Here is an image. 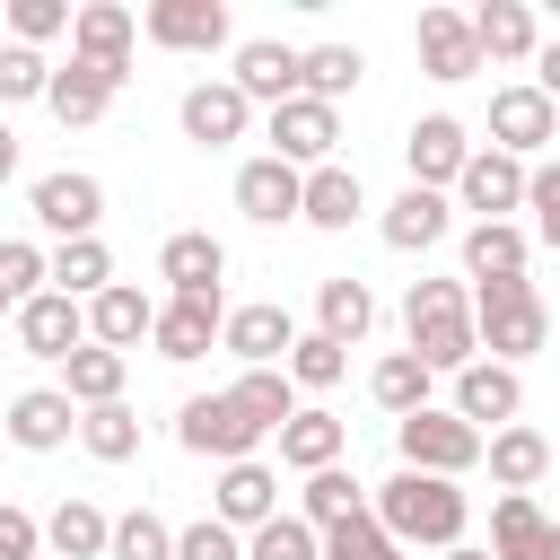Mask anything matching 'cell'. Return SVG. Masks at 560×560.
<instances>
[{
    "instance_id": "6da1fadb",
    "label": "cell",
    "mask_w": 560,
    "mask_h": 560,
    "mask_svg": "<svg viewBox=\"0 0 560 560\" xmlns=\"http://www.w3.org/2000/svg\"><path fill=\"white\" fill-rule=\"evenodd\" d=\"M368 516L402 542V551H455L464 542V525H472V499L455 490V481H438V472H385L376 490H368Z\"/></svg>"
},
{
    "instance_id": "7a4b0ae2",
    "label": "cell",
    "mask_w": 560,
    "mask_h": 560,
    "mask_svg": "<svg viewBox=\"0 0 560 560\" xmlns=\"http://www.w3.org/2000/svg\"><path fill=\"white\" fill-rule=\"evenodd\" d=\"M402 350H411L429 376H464V368L481 359L472 289H464V280H411V289H402Z\"/></svg>"
},
{
    "instance_id": "3957f363",
    "label": "cell",
    "mask_w": 560,
    "mask_h": 560,
    "mask_svg": "<svg viewBox=\"0 0 560 560\" xmlns=\"http://www.w3.org/2000/svg\"><path fill=\"white\" fill-rule=\"evenodd\" d=\"M472 332H481V350L499 368H516V359H534L551 341V306H542L534 280H481L472 289Z\"/></svg>"
},
{
    "instance_id": "277c9868",
    "label": "cell",
    "mask_w": 560,
    "mask_h": 560,
    "mask_svg": "<svg viewBox=\"0 0 560 560\" xmlns=\"http://www.w3.org/2000/svg\"><path fill=\"white\" fill-rule=\"evenodd\" d=\"M394 455H402V472H438V481H464V472L481 464V429H464L446 402H429V411L394 420Z\"/></svg>"
},
{
    "instance_id": "5b68a950",
    "label": "cell",
    "mask_w": 560,
    "mask_h": 560,
    "mask_svg": "<svg viewBox=\"0 0 560 560\" xmlns=\"http://www.w3.org/2000/svg\"><path fill=\"white\" fill-rule=\"evenodd\" d=\"M262 158H280V166H298V175H315V166H332V140H341V105H315V96H289V105H271L262 114Z\"/></svg>"
},
{
    "instance_id": "8992f818",
    "label": "cell",
    "mask_w": 560,
    "mask_h": 560,
    "mask_svg": "<svg viewBox=\"0 0 560 560\" xmlns=\"http://www.w3.org/2000/svg\"><path fill=\"white\" fill-rule=\"evenodd\" d=\"M175 446H184V455H210V464H245V455L262 446V429H254L228 394H184V411H175Z\"/></svg>"
},
{
    "instance_id": "52a82bcc",
    "label": "cell",
    "mask_w": 560,
    "mask_h": 560,
    "mask_svg": "<svg viewBox=\"0 0 560 560\" xmlns=\"http://www.w3.org/2000/svg\"><path fill=\"white\" fill-rule=\"evenodd\" d=\"M551 140H560V105H551L534 79H516V88L490 96V149H499V158L525 166V158H542Z\"/></svg>"
},
{
    "instance_id": "ba28073f",
    "label": "cell",
    "mask_w": 560,
    "mask_h": 560,
    "mask_svg": "<svg viewBox=\"0 0 560 560\" xmlns=\"http://www.w3.org/2000/svg\"><path fill=\"white\" fill-rule=\"evenodd\" d=\"M26 210H35L44 236L79 245V236H96V219H105V184L79 175V166H61V175H35V184H26Z\"/></svg>"
},
{
    "instance_id": "9c48e42d",
    "label": "cell",
    "mask_w": 560,
    "mask_h": 560,
    "mask_svg": "<svg viewBox=\"0 0 560 560\" xmlns=\"http://www.w3.org/2000/svg\"><path fill=\"white\" fill-rule=\"evenodd\" d=\"M446 411H455L464 429H481V438H490V429H508V420L525 411V376H516V368H499V359H472V368L455 376V402H446Z\"/></svg>"
},
{
    "instance_id": "30bf717a",
    "label": "cell",
    "mask_w": 560,
    "mask_h": 560,
    "mask_svg": "<svg viewBox=\"0 0 560 560\" xmlns=\"http://www.w3.org/2000/svg\"><path fill=\"white\" fill-rule=\"evenodd\" d=\"M140 35L166 44V52H219L236 26H228V0H149L140 9Z\"/></svg>"
},
{
    "instance_id": "8fae6325",
    "label": "cell",
    "mask_w": 560,
    "mask_h": 560,
    "mask_svg": "<svg viewBox=\"0 0 560 560\" xmlns=\"http://www.w3.org/2000/svg\"><path fill=\"white\" fill-rule=\"evenodd\" d=\"M464 158H472V140H464V122H455V114H420V122L402 131V166H411V184H420V192H455Z\"/></svg>"
},
{
    "instance_id": "7c38bea8",
    "label": "cell",
    "mask_w": 560,
    "mask_h": 560,
    "mask_svg": "<svg viewBox=\"0 0 560 560\" xmlns=\"http://www.w3.org/2000/svg\"><path fill=\"white\" fill-rule=\"evenodd\" d=\"M158 280H166V298H228L219 280H228V245L210 236V228H175L166 245H158Z\"/></svg>"
},
{
    "instance_id": "4fadbf2b",
    "label": "cell",
    "mask_w": 560,
    "mask_h": 560,
    "mask_svg": "<svg viewBox=\"0 0 560 560\" xmlns=\"http://www.w3.org/2000/svg\"><path fill=\"white\" fill-rule=\"evenodd\" d=\"M219 324H228V298H166L158 324H149V350L175 359V368H192V359L219 350Z\"/></svg>"
},
{
    "instance_id": "5bb4252c",
    "label": "cell",
    "mask_w": 560,
    "mask_h": 560,
    "mask_svg": "<svg viewBox=\"0 0 560 560\" xmlns=\"http://www.w3.org/2000/svg\"><path fill=\"white\" fill-rule=\"evenodd\" d=\"M210 516L228 525V534H254V525H271L280 516V472L271 464H219V481H210Z\"/></svg>"
},
{
    "instance_id": "9a60e30c",
    "label": "cell",
    "mask_w": 560,
    "mask_h": 560,
    "mask_svg": "<svg viewBox=\"0 0 560 560\" xmlns=\"http://www.w3.org/2000/svg\"><path fill=\"white\" fill-rule=\"evenodd\" d=\"M228 88L245 96V105H289L298 96V44H280V35H245L236 44V70H228Z\"/></svg>"
},
{
    "instance_id": "2e32d148",
    "label": "cell",
    "mask_w": 560,
    "mask_h": 560,
    "mask_svg": "<svg viewBox=\"0 0 560 560\" xmlns=\"http://www.w3.org/2000/svg\"><path fill=\"white\" fill-rule=\"evenodd\" d=\"M9 324H18V350H26V359H70V350L88 341V306L61 298V289H35Z\"/></svg>"
},
{
    "instance_id": "e0dca14e",
    "label": "cell",
    "mask_w": 560,
    "mask_h": 560,
    "mask_svg": "<svg viewBox=\"0 0 560 560\" xmlns=\"http://www.w3.org/2000/svg\"><path fill=\"white\" fill-rule=\"evenodd\" d=\"M9 446H26V455H52V446H70L79 438V402L61 394V385H26V394H9Z\"/></svg>"
},
{
    "instance_id": "ac0fdd59",
    "label": "cell",
    "mask_w": 560,
    "mask_h": 560,
    "mask_svg": "<svg viewBox=\"0 0 560 560\" xmlns=\"http://www.w3.org/2000/svg\"><path fill=\"white\" fill-rule=\"evenodd\" d=\"M131 35H140V18H131L122 0L70 9V61H96V70H122V79H131Z\"/></svg>"
},
{
    "instance_id": "d6986e66",
    "label": "cell",
    "mask_w": 560,
    "mask_h": 560,
    "mask_svg": "<svg viewBox=\"0 0 560 560\" xmlns=\"http://www.w3.org/2000/svg\"><path fill=\"white\" fill-rule=\"evenodd\" d=\"M420 70L438 79V88H455V79H472L481 70V44H472V18L464 9H420Z\"/></svg>"
},
{
    "instance_id": "ffe728a7",
    "label": "cell",
    "mask_w": 560,
    "mask_h": 560,
    "mask_svg": "<svg viewBox=\"0 0 560 560\" xmlns=\"http://www.w3.org/2000/svg\"><path fill=\"white\" fill-rule=\"evenodd\" d=\"M175 122H184V140H192V149H228V140H245L254 105H245V96H236L228 79H201V88H184Z\"/></svg>"
},
{
    "instance_id": "44dd1931",
    "label": "cell",
    "mask_w": 560,
    "mask_h": 560,
    "mask_svg": "<svg viewBox=\"0 0 560 560\" xmlns=\"http://www.w3.org/2000/svg\"><path fill=\"white\" fill-rule=\"evenodd\" d=\"M446 228H455V201L446 192H420V184H402L385 201V219H376V236L394 254H429V245H446Z\"/></svg>"
},
{
    "instance_id": "7402d4cb",
    "label": "cell",
    "mask_w": 560,
    "mask_h": 560,
    "mask_svg": "<svg viewBox=\"0 0 560 560\" xmlns=\"http://www.w3.org/2000/svg\"><path fill=\"white\" fill-rule=\"evenodd\" d=\"M525 262H534V236H525L516 219H472V228H464V289H481V280H525Z\"/></svg>"
},
{
    "instance_id": "603a6c76",
    "label": "cell",
    "mask_w": 560,
    "mask_h": 560,
    "mask_svg": "<svg viewBox=\"0 0 560 560\" xmlns=\"http://www.w3.org/2000/svg\"><path fill=\"white\" fill-rule=\"evenodd\" d=\"M455 201H464L472 219H508V210H525V166L499 158V149H472L464 175H455Z\"/></svg>"
},
{
    "instance_id": "cb8c5ba5",
    "label": "cell",
    "mask_w": 560,
    "mask_h": 560,
    "mask_svg": "<svg viewBox=\"0 0 560 560\" xmlns=\"http://www.w3.org/2000/svg\"><path fill=\"white\" fill-rule=\"evenodd\" d=\"M298 192H306V175L280 166V158H245V166H236V210H245L254 228H289V219H298Z\"/></svg>"
},
{
    "instance_id": "d4e9b609",
    "label": "cell",
    "mask_w": 560,
    "mask_h": 560,
    "mask_svg": "<svg viewBox=\"0 0 560 560\" xmlns=\"http://www.w3.org/2000/svg\"><path fill=\"white\" fill-rule=\"evenodd\" d=\"M149 324H158V298H140L131 280H114V289L88 298V341H96V350H122V359H131V350L149 341Z\"/></svg>"
},
{
    "instance_id": "484cf974",
    "label": "cell",
    "mask_w": 560,
    "mask_h": 560,
    "mask_svg": "<svg viewBox=\"0 0 560 560\" xmlns=\"http://www.w3.org/2000/svg\"><path fill=\"white\" fill-rule=\"evenodd\" d=\"M289 341H298V324H289V306H228V324H219V350H236L245 368H280L289 359Z\"/></svg>"
},
{
    "instance_id": "4316f807",
    "label": "cell",
    "mask_w": 560,
    "mask_h": 560,
    "mask_svg": "<svg viewBox=\"0 0 560 560\" xmlns=\"http://www.w3.org/2000/svg\"><path fill=\"white\" fill-rule=\"evenodd\" d=\"M341 446H350V420L324 411V402H298L280 420V464L289 472H324V464H341Z\"/></svg>"
},
{
    "instance_id": "83f0119b",
    "label": "cell",
    "mask_w": 560,
    "mask_h": 560,
    "mask_svg": "<svg viewBox=\"0 0 560 560\" xmlns=\"http://www.w3.org/2000/svg\"><path fill=\"white\" fill-rule=\"evenodd\" d=\"M464 18H472L481 61H534V52H542V26H534L525 0H481V9H464Z\"/></svg>"
},
{
    "instance_id": "f1b7e54d",
    "label": "cell",
    "mask_w": 560,
    "mask_h": 560,
    "mask_svg": "<svg viewBox=\"0 0 560 560\" xmlns=\"http://www.w3.org/2000/svg\"><path fill=\"white\" fill-rule=\"evenodd\" d=\"M114 88H122V70H96V61H61V70H52V88H44V105H52L70 131H88V122H105Z\"/></svg>"
},
{
    "instance_id": "f546056e",
    "label": "cell",
    "mask_w": 560,
    "mask_h": 560,
    "mask_svg": "<svg viewBox=\"0 0 560 560\" xmlns=\"http://www.w3.org/2000/svg\"><path fill=\"white\" fill-rule=\"evenodd\" d=\"M481 464H490V481H499V490H534V481L551 472V438H542V429H525V420H508V429H490V438H481Z\"/></svg>"
},
{
    "instance_id": "4dcf8cb0",
    "label": "cell",
    "mask_w": 560,
    "mask_h": 560,
    "mask_svg": "<svg viewBox=\"0 0 560 560\" xmlns=\"http://www.w3.org/2000/svg\"><path fill=\"white\" fill-rule=\"evenodd\" d=\"M359 210H368V192H359V166H341V158H332V166H315V175H306V192H298V219H306V228H324V236H341Z\"/></svg>"
},
{
    "instance_id": "1f68e13d",
    "label": "cell",
    "mask_w": 560,
    "mask_h": 560,
    "mask_svg": "<svg viewBox=\"0 0 560 560\" xmlns=\"http://www.w3.org/2000/svg\"><path fill=\"white\" fill-rule=\"evenodd\" d=\"M359 79H368V52L359 44H306L298 52V96H315V105L359 96Z\"/></svg>"
},
{
    "instance_id": "d6a6232c",
    "label": "cell",
    "mask_w": 560,
    "mask_h": 560,
    "mask_svg": "<svg viewBox=\"0 0 560 560\" xmlns=\"http://www.w3.org/2000/svg\"><path fill=\"white\" fill-rule=\"evenodd\" d=\"M298 516H306L315 534H332V525L368 516V481H359L350 464H324V472H306V490H298Z\"/></svg>"
},
{
    "instance_id": "836d02e7",
    "label": "cell",
    "mask_w": 560,
    "mask_h": 560,
    "mask_svg": "<svg viewBox=\"0 0 560 560\" xmlns=\"http://www.w3.org/2000/svg\"><path fill=\"white\" fill-rule=\"evenodd\" d=\"M105 534H114V516L96 499H61L44 516V560H105Z\"/></svg>"
},
{
    "instance_id": "e575fe53",
    "label": "cell",
    "mask_w": 560,
    "mask_h": 560,
    "mask_svg": "<svg viewBox=\"0 0 560 560\" xmlns=\"http://www.w3.org/2000/svg\"><path fill=\"white\" fill-rule=\"evenodd\" d=\"M44 289H61V298H96V289H114V254H105V236H79V245H52L44 254Z\"/></svg>"
},
{
    "instance_id": "d590c367",
    "label": "cell",
    "mask_w": 560,
    "mask_h": 560,
    "mask_svg": "<svg viewBox=\"0 0 560 560\" xmlns=\"http://www.w3.org/2000/svg\"><path fill=\"white\" fill-rule=\"evenodd\" d=\"M368 324H376V298H368V280H350V271H332L324 289H315V332L324 341H368Z\"/></svg>"
},
{
    "instance_id": "8d00e7d4",
    "label": "cell",
    "mask_w": 560,
    "mask_h": 560,
    "mask_svg": "<svg viewBox=\"0 0 560 560\" xmlns=\"http://www.w3.org/2000/svg\"><path fill=\"white\" fill-rule=\"evenodd\" d=\"M122 376H131V359H122V350H96V341H79V350L61 359V394H70L79 411L122 402Z\"/></svg>"
},
{
    "instance_id": "74e56055",
    "label": "cell",
    "mask_w": 560,
    "mask_h": 560,
    "mask_svg": "<svg viewBox=\"0 0 560 560\" xmlns=\"http://www.w3.org/2000/svg\"><path fill=\"white\" fill-rule=\"evenodd\" d=\"M429 368L411 359V350H385L376 368H368V394H376V411H394V420H411V411H429Z\"/></svg>"
},
{
    "instance_id": "f35d334b",
    "label": "cell",
    "mask_w": 560,
    "mask_h": 560,
    "mask_svg": "<svg viewBox=\"0 0 560 560\" xmlns=\"http://www.w3.org/2000/svg\"><path fill=\"white\" fill-rule=\"evenodd\" d=\"M228 402H236V411H245V420H254L262 438H280V420L298 411V385H289L280 368H245V376L228 385Z\"/></svg>"
},
{
    "instance_id": "ab89813d",
    "label": "cell",
    "mask_w": 560,
    "mask_h": 560,
    "mask_svg": "<svg viewBox=\"0 0 560 560\" xmlns=\"http://www.w3.org/2000/svg\"><path fill=\"white\" fill-rule=\"evenodd\" d=\"M79 446H88L96 464H131V455H140V411H131V402H96V411H79Z\"/></svg>"
},
{
    "instance_id": "60d3db41",
    "label": "cell",
    "mask_w": 560,
    "mask_h": 560,
    "mask_svg": "<svg viewBox=\"0 0 560 560\" xmlns=\"http://www.w3.org/2000/svg\"><path fill=\"white\" fill-rule=\"evenodd\" d=\"M341 368H350V350H341V341H324V332H298V341H289V359H280V376H289L298 394L341 385Z\"/></svg>"
},
{
    "instance_id": "b9f144b4",
    "label": "cell",
    "mask_w": 560,
    "mask_h": 560,
    "mask_svg": "<svg viewBox=\"0 0 560 560\" xmlns=\"http://www.w3.org/2000/svg\"><path fill=\"white\" fill-rule=\"evenodd\" d=\"M245 560H324V534H315L306 516H289V508H280L271 525H254V534H245Z\"/></svg>"
},
{
    "instance_id": "7bdbcfd3",
    "label": "cell",
    "mask_w": 560,
    "mask_h": 560,
    "mask_svg": "<svg viewBox=\"0 0 560 560\" xmlns=\"http://www.w3.org/2000/svg\"><path fill=\"white\" fill-rule=\"evenodd\" d=\"M105 560H175V525H166V516H149V508H131V516H114Z\"/></svg>"
},
{
    "instance_id": "ee69618b",
    "label": "cell",
    "mask_w": 560,
    "mask_h": 560,
    "mask_svg": "<svg viewBox=\"0 0 560 560\" xmlns=\"http://www.w3.org/2000/svg\"><path fill=\"white\" fill-rule=\"evenodd\" d=\"M35 289H44V245L35 236H0V306L18 315Z\"/></svg>"
},
{
    "instance_id": "f6af8a7d",
    "label": "cell",
    "mask_w": 560,
    "mask_h": 560,
    "mask_svg": "<svg viewBox=\"0 0 560 560\" xmlns=\"http://www.w3.org/2000/svg\"><path fill=\"white\" fill-rule=\"evenodd\" d=\"M525 210H534L525 236L560 254V158H534V166H525Z\"/></svg>"
},
{
    "instance_id": "bcb514c9",
    "label": "cell",
    "mask_w": 560,
    "mask_h": 560,
    "mask_svg": "<svg viewBox=\"0 0 560 560\" xmlns=\"http://www.w3.org/2000/svg\"><path fill=\"white\" fill-rule=\"evenodd\" d=\"M44 88H52V61L26 52V44H0V114H9V105H35Z\"/></svg>"
},
{
    "instance_id": "7dc6e473",
    "label": "cell",
    "mask_w": 560,
    "mask_h": 560,
    "mask_svg": "<svg viewBox=\"0 0 560 560\" xmlns=\"http://www.w3.org/2000/svg\"><path fill=\"white\" fill-rule=\"evenodd\" d=\"M324 560H402V542H394L376 516H350V525L324 534Z\"/></svg>"
},
{
    "instance_id": "c3c4849f",
    "label": "cell",
    "mask_w": 560,
    "mask_h": 560,
    "mask_svg": "<svg viewBox=\"0 0 560 560\" xmlns=\"http://www.w3.org/2000/svg\"><path fill=\"white\" fill-rule=\"evenodd\" d=\"M9 26H18V44L35 52V44L70 35V0H9Z\"/></svg>"
},
{
    "instance_id": "681fc988",
    "label": "cell",
    "mask_w": 560,
    "mask_h": 560,
    "mask_svg": "<svg viewBox=\"0 0 560 560\" xmlns=\"http://www.w3.org/2000/svg\"><path fill=\"white\" fill-rule=\"evenodd\" d=\"M175 560H245V534H228L219 516H192L175 534Z\"/></svg>"
},
{
    "instance_id": "f907efd6",
    "label": "cell",
    "mask_w": 560,
    "mask_h": 560,
    "mask_svg": "<svg viewBox=\"0 0 560 560\" xmlns=\"http://www.w3.org/2000/svg\"><path fill=\"white\" fill-rule=\"evenodd\" d=\"M0 560H44V516H26L18 499H0Z\"/></svg>"
},
{
    "instance_id": "816d5d0a",
    "label": "cell",
    "mask_w": 560,
    "mask_h": 560,
    "mask_svg": "<svg viewBox=\"0 0 560 560\" xmlns=\"http://www.w3.org/2000/svg\"><path fill=\"white\" fill-rule=\"evenodd\" d=\"M534 88L560 105V44H542V52H534Z\"/></svg>"
},
{
    "instance_id": "f5cc1de1",
    "label": "cell",
    "mask_w": 560,
    "mask_h": 560,
    "mask_svg": "<svg viewBox=\"0 0 560 560\" xmlns=\"http://www.w3.org/2000/svg\"><path fill=\"white\" fill-rule=\"evenodd\" d=\"M18 175V131H9V114H0V184Z\"/></svg>"
},
{
    "instance_id": "db71d44e",
    "label": "cell",
    "mask_w": 560,
    "mask_h": 560,
    "mask_svg": "<svg viewBox=\"0 0 560 560\" xmlns=\"http://www.w3.org/2000/svg\"><path fill=\"white\" fill-rule=\"evenodd\" d=\"M438 560H490V551H481V542H455V551H438Z\"/></svg>"
},
{
    "instance_id": "11a10c76",
    "label": "cell",
    "mask_w": 560,
    "mask_h": 560,
    "mask_svg": "<svg viewBox=\"0 0 560 560\" xmlns=\"http://www.w3.org/2000/svg\"><path fill=\"white\" fill-rule=\"evenodd\" d=\"M0 315H9V306H0Z\"/></svg>"
}]
</instances>
